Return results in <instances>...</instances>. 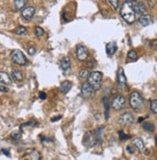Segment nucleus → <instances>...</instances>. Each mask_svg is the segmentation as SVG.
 Instances as JSON below:
<instances>
[{
  "label": "nucleus",
  "mask_w": 157,
  "mask_h": 160,
  "mask_svg": "<svg viewBox=\"0 0 157 160\" xmlns=\"http://www.w3.org/2000/svg\"><path fill=\"white\" fill-rule=\"evenodd\" d=\"M121 16L129 24L133 23L135 21V12L133 9V5H132L130 1H125L121 5Z\"/></svg>",
  "instance_id": "1"
},
{
  "label": "nucleus",
  "mask_w": 157,
  "mask_h": 160,
  "mask_svg": "<svg viewBox=\"0 0 157 160\" xmlns=\"http://www.w3.org/2000/svg\"><path fill=\"white\" fill-rule=\"evenodd\" d=\"M129 104L132 109L139 111L144 106V98L138 92H132L129 96Z\"/></svg>",
  "instance_id": "2"
},
{
  "label": "nucleus",
  "mask_w": 157,
  "mask_h": 160,
  "mask_svg": "<svg viewBox=\"0 0 157 160\" xmlns=\"http://www.w3.org/2000/svg\"><path fill=\"white\" fill-rule=\"evenodd\" d=\"M103 74L100 71H92L88 76V83H89L95 91L99 90L102 83Z\"/></svg>",
  "instance_id": "3"
},
{
  "label": "nucleus",
  "mask_w": 157,
  "mask_h": 160,
  "mask_svg": "<svg viewBox=\"0 0 157 160\" xmlns=\"http://www.w3.org/2000/svg\"><path fill=\"white\" fill-rule=\"evenodd\" d=\"M11 59L14 64H17L18 66H25L27 63L25 55L19 49H14L11 52Z\"/></svg>",
  "instance_id": "4"
},
{
  "label": "nucleus",
  "mask_w": 157,
  "mask_h": 160,
  "mask_svg": "<svg viewBox=\"0 0 157 160\" xmlns=\"http://www.w3.org/2000/svg\"><path fill=\"white\" fill-rule=\"evenodd\" d=\"M112 107L117 111L121 110L125 106V98L122 95H118L114 99L112 100Z\"/></svg>",
  "instance_id": "5"
},
{
  "label": "nucleus",
  "mask_w": 157,
  "mask_h": 160,
  "mask_svg": "<svg viewBox=\"0 0 157 160\" xmlns=\"http://www.w3.org/2000/svg\"><path fill=\"white\" fill-rule=\"evenodd\" d=\"M76 57L77 59L83 62V61H86L88 59V57H89V51H88L87 47L79 45L76 46Z\"/></svg>",
  "instance_id": "6"
},
{
  "label": "nucleus",
  "mask_w": 157,
  "mask_h": 160,
  "mask_svg": "<svg viewBox=\"0 0 157 160\" xmlns=\"http://www.w3.org/2000/svg\"><path fill=\"white\" fill-rule=\"evenodd\" d=\"M117 82H118V86L121 90H124L126 88L127 86V80H126V76L124 74V71L122 67H120L119 71H118V77H117Z\"/></svg>",
  "instance_id": "7"
},
{
  "label": "nucleus",
  "mask_w": 157,
  "mask_h": 160,
  "mask_svg": "<svg viewBox=\"0 0 157 160\" xmlns=\"http://www.w3.org/2000/svg\"><path fill=\"white\" fill-rule=\"evenodd\" d=\"M95 90L94 88L88 83V82H85L83 83L81 86V94L84 98H92V96H95Z\"/></svg>",
  "instance_id": "8"
},
{
  "label": "nucleus",
  "mask_w": 157,
  "mask_h": 160,
  "mask_svg": "<svg viewBox=\"0 0 157 160\" xmlns=\"http://www.w3.org/2000/svg\"><path fill=\"white\" fill-rule=\"evenodd\" d=\"M134 122V116L129 112H125L121 115L119 123L122 125H130Z\"/></svg>",
  "instance_id": "9"
},
{
  "label": "nucleus",
  "mask_w": 157,
  "mask_h": 160,
  "mask_svg": "<svg viewBox=\"0 0 157 160\" xmlns=\"http://www.w3.org/2000/svg\"><path fill=\"white\" fill-rule=\"evenodd\" d=\"M34 14H35V8L32 7V6H27V7H24L21 11V17L26 19V20H29V19H31Z\"/></svg>",
  "instance_id": "10"
},
{
  "label": "nucleus",
  "mask_w": 157,
  "mask_h": 160,
  "mask_svg": "<svg viewBox=\"0 0 157 160\" xmlns=\"http://www.w3.org/2000/svg\"><path fill=\"white\" fill-rule=\"evenodd\" d=\"M97 142L96 136L94 135L92 132H87L85 137H84V145H86L87 147H93L95 146Z\"/></svg>",
  "instance_id": "11"
},
{
  "label": "nucleus",
  "mask_w": 157,
  "mask_h": 160,
  "mask_svg": "<svg viewBox=\"0 0 157 160\" xmlns=\"http://www.w3.org/2000/svg\"><path fill=\"white\" fill-rule=\"evenodd\" d=\"M60 67L65 72L70 71H71V63L70 58H68V57L62 58L61 61H60Z\"/></svg>",
  "instance_id": "12"
},
{
  "label": "nucleus",
  "mask_w": 157,
  "mask_h": 160,
  "mask_svg": "<svg viewBox=\"0 0 157 160\" xmlns=\"http://www.w3.org/2000/svg\"><path fill=\"white\" fill-rule=\"evenodd\" d=\"M152 22V18L149 16V14H143V16H141V17L139 18L138 23L140 24L141 26H148L149 24Z\"/></svg>",
  "instance_id": "13"
},
{
  "label": "nucleus",
  "mask_w": 157,
  "mask_h": 160,
  "mask_svg": "<svg viewBox=\"0 0 157 160\" xmlns=\"http://www.w3.org/2000/svg\"><path fill=\"white\" fill-rule=\"evenodd\" d=\"M0 83L4 85H10L12 83V78L7 72L5 71H0Z\"/></svg>",
  "instance_id": "14"
},
{
  "label": "nucleus",
  "mask_w": 157,
  "mask_h": 160,
  "mask_svg": "<svg viewBox=\"0 0 157 160\" xmlns=\"http://www.w3.org/2000/svg\"><path fill=\"white\" fill-rule=\"evenodd\" d=\"M133 9H134V12L139 14H144L146 12V5L143 2H137L133 6Z\"/></svg>",
  "instance_id": "15"
},
{
  "label": "nucleus",
  "mask_w": 157,
  "mask_h": 160,
  "mask_svg": "<svg viewBox=\"0 0 157 160\" xmlns=\"http://www.w3.org/2000/svg\"><path fill=\"white\" fill-rule=\"evenodd\" d=\"M117 43L115 42H108L106 45V53L109 56H112L114 53L117 51Z\"/></svg>",
  "instance_id": "16"
},
{
  "label": "nucleus",
  "mask_w": 157,
  "mask_h": 160,
  "mask_svg": "<svg viewBox=\"0 0 157 160\" xmlns=\"http://www.w3.org/2000/svg\"><path fill=\"white\" fill-rule=\"evenodd\" d=\"M72 88V84L71 81H64L60 85V91L63 94H68V92L71 91V89Z\"/></svg>",
  "instance_id": "17"
},
{
  "label": "nucleus",
  "mask_w": 157,
  "mask_h": 160,
  "mask_svg": "<svg viewBox=\"0 0 157 160\" xmlns=\"http://www.w3.org/2000/svg\"><path fill=\"white\" fill-rule=\"evenodd\" d=\"M134 145H135L136 148L138 149L140 152H146V146H145V143H144V141L141 138H135L134 139Z\"/></svg>",
  "instance_id": "18"
},
{
  "label": "nucleus",
  "mask_w": 157,
  "mask_h": 160,
  "mask_svg": "<svg viewBox=\"0 0 157 160\" xmlns=\"http://www.w3.org/2000/svg\"><path fill=\"white\" fill-rule=\"evenodd\" d=\"M12 78H13L14 81H17V82L22 81V79H23L22 71H18V70H14V71H13V72H12Z\"/></svg>",
  "instance_id": "19"
},
{
  "label": "nucleus",
  "mask_w": 157,
  "mask_h": 160,
  "mask_svg": "<svg viewBox=\"0 0 157 160\" xmlns=\"http://www.w3.org/2000/svg\"><path fill=\"white\" fill-rule=\"evenodd\" d=\"M27 3V0H14V8L16 10H22Z\"/></svg>",
  "instance_id": "20"
},
{
  "label": "nucleus",
  "mask_w": 157,
  "mask_h": 160,
  "mask_svg": "<svg viewBox=\"0 0 157 160\" xmlns=\"http://www.w3.org/2000/svg\"><path fill=\"white\" fill-rule=\"evenodd\" d=\"M143 128L145 130H146V131H149V132H153L154 131V129H155V127H154V124L152 123H150V122H145L143 124Z\"/></svg>",
  "instance_id": "21"
},
{
  "label": "nucleus",
  "mask_w": 157,
  "mask_h": 160,
  "mask_svg": "<svg viewBox=\"0 0 157 160\" xmlns=\"http://www.w3.org/2000/svg\"><path fill=\"white\" fill-rule=\"evenodd\" d=\"M29 157H30V160H41V153L37 149H33L29 154Z\"/></svg>",
  "instance_id": "22"
},
{
  "label": "nucleus",
  "mask_w": 157,
  "mask_h": 160,
  "mask_svg": "<svg viewBox=\"0 0 157 160\" xmlns=\"http://www.w3.org/2000/svg\"><path fill=\"white\" fill-rule=\"evenodd\" d=\"M27 33V29L24 27V26H18L16 30V34L18 36H21V35H25Z\"/></svg>",
  "instance_id": "23"
},
{
  "label": "nucleus",
  "mask_w": 157,
  "mask_h": 160,
  "mask_svg": "<svg viewBox=\"0 0 157 160\" xmlns=\"http://www.w3.org/2000/svg\"><path fill=\"white\" fill-rule=\"evenodd\" d=\"M127 57H128V59L130 61H136L138 59V54H137L134 50H130L128 52V54H127Z\"/></svg>",
  "instance_id": "24"
},
{
  "label": "nucleus",
  "mask_w": 157,
  "mask_h": 160,
  "mask_svg": "<svg viewBox=\"0 0 157 160\" xmlns=\"http://www.w3.org/2000/svg\"><path fill=\"white\" fill-rule=\"evenodd\" d=\"M89 74H90L89 71L86 70V69H82V70H80V71H79V77H80V78H83V79L88 78Z\"/></svg>",
  "instance_id": "25"
},
{
  "label": "nucleus",
  "mask_w": 157,
  "mask_h": 160,
  "mask_svg": "<svg viewBox=\"0 0 157 160\" xmlns=\"http://www.w3.org/2000/svg\"><path fill=\"white\" fill-rule=\"evenodd\" d=\"M104 113H105V119L107 120L109 117V102H108V99L105 98L104 99Z\"/></svg>",
  "instance_id": "26"
},
{
  "label": "nucleus",
  "mask_w": 157,
  "mask_h": 160,
  "mask_svg": "<svg viewBox=\"0 0 157 160\" xmlns=\"http://www.w3.org/2000/svg\"><path fill=\"white\" fill-rule=\"evenodd\" d=\"M43 34H45V30H43L42 27L37 26V27L35 28V35H36L37 37H42Z\"/></svg>",
  "instance_id": "27"
},
{
  "label": "nucleus",
  "mask_w": 157,
  "mask_h": 160,
  "mask_svg": "<svg viewBox=\"0 0 157 160\" xmlns=\"http://www.w3.org/2000/svg\"><path fill=\"white\" fill-rule=\"evenodd\" d=\"M150 108H151V111L157 115V99H154L151 101L150 103Z\"/></svg>",
  "instance_id": "28"
},
{
  "label": "nucleus",
  "mask_w": 157,
  "mask_h": 160,
  "mask_svg": "<svg viewBox=\"0 0 157 160\" xmlns=\"http://www.w3.org/2000/svg\"><path fill=\"white\" fill-rule=\"evenodd\" d=\"M119 2H120V0H109V3L111 4L113 9H115V10L119 8Z\"/></svg>",
  "instance_id": "29"
},
{
  "label": "nucleus",
  "mask_w": 157,
  "mask_h": 160,
  "mask_svg": "<svg viewBox=\"0 0 157 160\" xmlns=\"http://www.w3.org/2000/svg\"><path fill=\"white\" fill-rule=\"evenodd\" d=\"M119 134H120V139L121 140H126V139L129 138V136H127L124 131H119Z\"/></svg>",
  "instance_id": "30"
},
{
  "label": "nucleus",
  "mask_w": 157,
  "mask_h": 160,
  "mask_svg": "<svg viewBox=\"0 0 157 160\" xmlns=\"http://www.w3.org/2000/svg\"><path fill=\"white\" fill-rule=\"evenodd\" d=\"M28 54H30V55H34L36 53V47H34V46H31V47H28Z\"/></svg>",
  "instance_id": "31"
},
{
  "label": "nucleus",
  "mask_w": 157,
  "mask_h": 160,
  "mask_svg": "<svg viewBox=\"0 0 157 160\" xmlns=\"http://www.w3.org/2000/svg\"><path fill=\"white\" fill-rule=\"evenodd\" d=\"M87 66H88V67H90V69H93V67H96V62H95L94 60L88 61V62H87Z\"/></svg>",
  "instance_id": "32"
},
{
  "label": "nucleus",
  "mask_w": 157,
  "mask_h": 160,
  "mask_svg": "<svg viewBox=\"0 0 157 160\" xmlns=\"http://www.w3.org/2000/svg\"><path fill=\"white\" fill-rule=\"evenodd\" d=\"M21 137V133H19V132H14L12 134V138L14 139V140H17Z\"/></svg>",
  "instance_id": "33"
},
{
  "label": "nucleus",
  "mask_w": 157,
  "mask_h": 160,
  "mask_svg": "<svg viewBox=\"0 0 157 160\" xmlns=\"http://www.w3.org/2000/svg\"><path fill=\"white\" fill-rule=\"evenodd\" d=\"M150 45H151V47L153 48V49L157 50V40H155V41H152V42H151Z\"/></svg>",
  "instance_id": "34"
},
{
  "label": "nucleus",
  "mask_w": 157,
  "mask_h": 160,
  "mask_svg": "<svg viewBox=\"0 0 157 160\" xmlns=\"http://www.w3.org/2000/svg\"><path fill=\"white\" fill-rule=\"evenodd\" d=\"M39 96H40L41 99H46V94L43 93V92H40V94H39Z\"/></svg>",
  "instance_id": "35"
},
{
  "label": "nucleus",
  "mask_w": 157,
  "mask_h": 160,
  "mask_svg": "<svg viewBox=\"0 0 157 160\" xmlns=\"http://www.w3.org/2000/svg\"><path fill=\"white\" fill-rule=\"evenodd\" d=\"M61 118H62V116H58V117H54V118L51 119V122H57V121L61 120Z\"/></svg>",
  "instance_id": "36"
},
{
  "label": "nucleus",
  "mask_w": 157,
  "mask_h": 160,
  "mask_svg": "<svg viewBox=\"0 0 157 160\" xmlns=\"http://www.w3.org/2000/svg\"><path fill=\"white\" fill-rule=\"evenodd\" d=\"M127 151H128L130 153H134V151H133V148H132L131 146H127Z\"/></svg>",
  "instance_id": "37"
},
{
  "label": "nucleus",
  "mask_w": 157,
  "mask_h": 160,
  "mask_svg": "<svg viewBox=\"0 0 157 160\" xmlns=\"http://www.w3.org/2000/svg\"><path fill=\"white\" fill-rule=\"evenodd\" d=\"M0 92H8V88L5 86H0Z\"/></svg>",
  "instance_id": "38"
},
{
  "label": "nucleus",
  "mask_w": 157,
  "mask_h": 160,
  "mask_svg": "<svg viewBox=\"0 0 157 160\" xmlns=\"http://www.w3.org/2000/svg\"><path fill=\"white\" fill-rule=\"evenodd\" d=\"M2 152H3L4 154H6L7 156H10V152L8 151V149H2Z\"/></svg>",
  "instance_id": "39"
},
{
  "label": "nucleus",
  "mask_w": 157,
  "mask_h": 160,
  "mask_svg": "<svg viewBox=\"0 0 157 160\" xmlns=\"http://www.w3.org/2000/svg\"><path fill=\"white\" fill-rule=\"evenodd\" d=\"M130 2H134V1H136V0H129Z\"/></svg>",
  "instance_id": "40"
},
{
  "label": "nucleus",
  "mask_w": 157,
  "mask_h": 160,
  "mask_svg": "<svg viewBox=\"0 0 157 160\" xmlns=\"http://www.w3.org/2000/svg\"><path fill=\"white\" fill-rule=\"evenodd\" d=\"M156 147H157V137H156Z\"/></svg>",
  "instance_id": "41"
}]
</instances>
